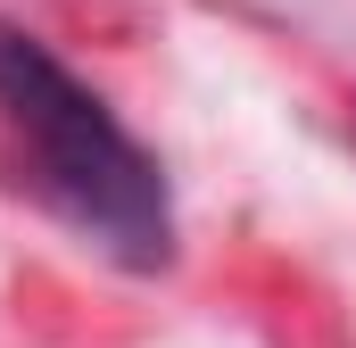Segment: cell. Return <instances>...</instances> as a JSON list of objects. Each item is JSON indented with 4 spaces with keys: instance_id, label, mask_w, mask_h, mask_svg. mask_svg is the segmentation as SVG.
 <instances>
[{
    "instance_id": "cell-1",
    "label": "cell",
    "mask_w": 356,
    "mask_h": 348,
    "mask_svg": "<svg viewBox=\"0 0 356 348\" xmlns=\"http://www.w3.org/2000/svg\"><path fill=\"white\" fill-rule=\"evenodd\" d=\"M0 116L75 232H91L116 265H141V274L166 265L175 207L158 158L116 125V108L91 84H75L33 33H8V25H0Z\"/></svg>"
}]
</instances>
